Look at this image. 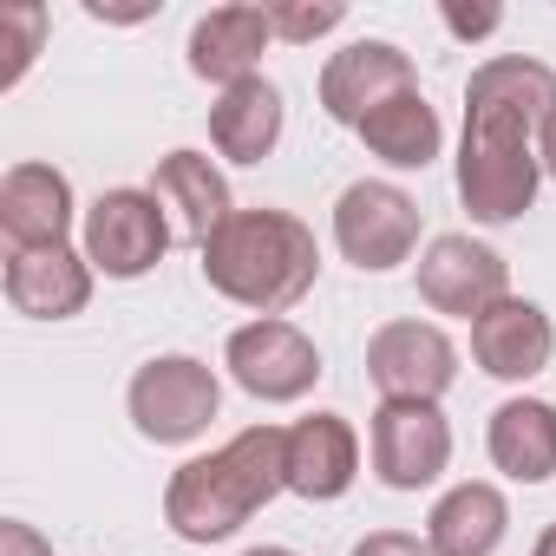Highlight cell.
Segmentation results:
<instances>
[{
	"instance_id": "cell-1",
	"label": "cell",
	"mask_w": 556,
	"mask_h": 556,
	"mask_svg": "<svg viewBox=\"0 0 556 556\" xmlns=\"http://www.w3.org/2000/svg\"><path fill=\"white\" fill-rule=\"evenodd\" d=\"M556 112V73L530 53H497L465 86V144H458V203L471 223H517L536 203L543 164L536 131Z\"/></svg>"
},
{
	"instance_id": "cell-2",
	"label": "cell",
	"mask_w": 556,
	"mask_h": 556,
	"mask_svg": "<svg viewBox=\"0 0 556 556\" xmlns=\"http://www.w3.org/2000/svg\"><path fill=\"white\" fill-rule=\"evenodd\" d=\"M197 255H203V282L223 302L255 308V321H282L321 275L315 229L289 210H236Z\"/></svg>"
},
{
	"instance_id": "cell-3",
	"label": "cell",
	"mask_w": 556,
	"mask_h": 556,
	"mask_svg": "<svg viewBox=\"0 0 556 556\" xmlns=\"http://www.w3.org/2000/svg\"><path fill=\"white\" fill-rule=\"evenodd\" d=\"M275 491H289V432L249 426L210 458H190L164 484V523L184 543H223L236 536Z\"/></svg>"
},
{
	"instance_id": "cell-4",
	"label": "cell",
	"mask_w": 556,
	"mask_h": 556,
	"mask_svg": "<svg viewBox=\"0 0 556 556\" xmlns=\"http://www.w3.org/2000/svg\"><path fill=\"white\" fill-rule=\"evenodd\" d=\"M131 426L151 439V445H190L197 432H210V419L223 413V387L203 361L190 354H157L131 374Z\"/></svg>"
},
{
	"instance_id": "cell-5",
	"label": "cell",
	"mask_w": 556,
	"mask_h": 556,
	"mask_svg": "<svg viewBox=\"0 0 556 556\" xmlns=\"http://www.w3.org/2000/svg\"><path fill=\"white\" fill-rule=\"evenodd\" d=\"M170 210L157 203V190H105L86 210V262L92 275H112V282H138L151 275L170 249Z\"/></svg>"
},
{
	"instance_id": "cell-6",
	"label": "cell",
	"mask_w": 556,
	"mask_h": 556,
	"mask_svg": "<svg viewBox=\"0 0 556 556\" xmlns=\"http://www.w3.org/2000/svg\"><path fill=\"white\" fill-rule=\"evenodd\" d=\"M334 249L367 275L400 268L419 249V203L400 184H380V177L348 184L341 203H334Z\"/></svg>"
},
{
	"instance_id": "cell-7",
	"label": "cell",
	"mask_w": 556,
	"mask_h": 556,
	"mask_svg": "<svg viewBox=\"0 0 556 556\" xmlns=\"http://www.w3.org/2000/svg\"><path fill=\"white\" fill-rule=\"evenodd\" d=\"M223 367L236 374V387L262 406H289V400H308L315 380H321V348L295 328V321H249L229 334L223 348Z\"/></svg>"
},
{
	"instance_id": "cell-8",
	"label": "cell",
	"mask_w": 556,
	"mask_h": 556,
	"mask_svg": "<svg viewBox=\"0 0 556 556\" xmlns=\"http://www.w3.org/2000/svg\"><path fill=\"white\" fill-rule=\"evenodd\" d=\"M367 452H374V478L387 491H426L452 465V426L432 400H380V413L367 426Z\"/></svg>"
},
{
	"instance_id": "cell-9",
	"label": "cell",
	"mask_w": 556,
	"mask_h": 556,
	"mask_svg": "<svg viewBox=\"0 0 556 556\" xmlns=\"http://www.w3.org/2000/svg\"><path fill=\"white\" fill-rule=\"evenodd\" d=\"M510 295V262L471 236H432L419 255V302L432 315H458L478 321L484 308H497Z\"/></svg>"
},
{
	"instance_id": "cell-10",
	"label": "cell",
	"mask_w": 556,
	"mask_h": 556,
	"mask_svg": "<svg viewBox=\"0 0 556 556\" xmlns=\"http://www.w3.org/2000/svg\"><path fill=\"white\" fill-rule=\"evenodd\" d=\"M406 92H419V86H413V60L393 40H354L321 66V112L334 125H354V131Z\"/></svg>"
},
{
	"instance_id": "cell-11",
	"label": "cell",
	"mask_w": 556,
	"mask_h": 556,
	"mask_svg": "<svg viewBox=\"0 0 556 556\" xmlns=\"http://www.w3.org/2000/svg\"><path fill=\"white\" fill-rule=\"evenodd\" d=\"M367 380L387 400H432L439 406V393L458 380V348L432 321H387L367 341Z\"/></svg>"
},
{
	"instance_id": "cell-12",
	"label": "cell",
	"mask_w": 556,
	"mask_h": 556,
	"mask_svg": "<svg viewBox=\"0 0 556 556\" xmlns=\"http://www.w3.org/2000/svg\"><path fill=\"white\" fill-rule=\"evenodd\" d=\"M549 354H556V328L523 295H504L497 308H484L471 321V361L491 380H536L549 367Z\"/></svg>"
},
{
	"instance_id": "cell-13",
	"label": "cell",
	"mask_w": 556,
	"mask_h": 556,
	"mask_svg": "<svg viewBox=\"0 0 556 556\" xmlns=\"http://www.w3.org/2000/svg\"><path fill=\"white\" fill-rule=\"evenodd\" d=\"M361 478V439L341 413H308L289 426V491L308 504L348 497Z\"/></svg>"
},
{
	"instance_id": "cell-14",
	"label": "cell",
	"mask_w": 556,
	"mask_h": 556,
	"mask_svg": "<svg viewBox=\"0 0 556 556\" xmlns=\"http://www.w3.org/2000/svg\"><path fill=\"white\" fill-rule=\"evenodd\" d=\"M0 282H8V302L21 315L66 321V315H79L92 302V262L79 249H66V242H53V249H14Z\"/></svg>"
},
{
	"instance_id": "cell-15",
	"label": "cell",
	"mask_w": 556,
	"mask_h": 556,
	"mask_svg": "<svg viewBox=\"0 0 556 556\" xmlns=\"http://www.w3.org/2000/svg\"><path fill=\"white\" fill-rule=\"evenodd\" d=\"M73 229V184L53 164H14L0 177V236L8 249H53Z\"/></svg>"
},
{
	"instance_id": "cell-16",
	"label": "cell",
	"mask_w": 556,
	"mask_h": 556,
	"mask_svg": "<svg viewBox=\"0 0 556 556\" xmlns=\"http://www.w3.org/2000/svg\"><path fill=\"white\" fill-rule=\"evenodd\" d=\"M268 40H275L268 8H216V14H203L190 27V73L216 79L229 92V86L255 79V60H262Z\"/></svg>"
},
{
	"instance_id": "cell-17",
	"label": "cell",
	"mask_w": 556,
	"mask_h": 556,
	"mask_svg": "<svg viewBox=\"0 0 556 556\" xmlns=\"http://www.w3.org/2000/svg\"><path fill=\"white\" fill-rule=\"evenodd\" d=\"M157 203L177 216V236L184 242H210L229 216H236V203H229V184H223V170L203 157V151H170V157H157Z\"/></svg>"
},
{
	"instance_id": "cell-18",
	"label": "cell",
	"mask_w": 556,
	"mask_h": 556,
	"mask_svg": "<svg viewBox=\"0 0 556 556\" xmlns=\"http://www.w3.org/2000/svg\"><path fill=\"white\" fill-rule=\"evenodd\" d=\"M504 530H510V504H504V491L484 484V478L452 484V491L432 504V517H426L432 556H497Z\"/></svg>"
},
{
	"instance_id": "cell-19",
	"label": "cell",
	"mask_w": 556,
	"mask_h": 556,
	"mask_svg": "<svg viewBox=\"0 0 556 556\" xmlns=\"http://www.w3.org/2000/svg\"><path fill=\"white\" fill-rule=\"evenodd\" d=\"M210 144L229 164H262L275 144H282V92H275L262 73L242 79V86H229L210 105Z\"/></svg>"
},
{
	"instance_id": "cell-20",
	"label": "cell",
	"mask_w": 556,
	"mask_h": 556,
	"mask_svg": "<svg viewBox=\"0 0 556 556\" xmlns=\"http://www.w3.org/2000/svg\"><path fill=\"white\" fill-rule=\"evenodd\" d=\"M484 452L504 478L517 484H543L556 478V406L543 400H504L491 413V432H484Z\"/></svg>"
},
{
	"instance_id": "cell-21",
	"label": "cell",
	"mask_w": 556,
	"mask_h": 556,
	"mask_svg": "<svg viewBox=\"0 0 556 556\" xmlns=\"http://www.w3.org/2000/svg\"><path fill=\"white\" fill-rule=\"evenodd\" d=\"M361 144H367L380 164H393V170H426V164L439 157V144H445V125H439V112H432L419 92H406V99L380 105V112L361 125Z\"/></svg>"
},
{
	"instance_id": "cell-22",
	"label": "cell",
	"mask_w": 556,
	"mask_h": 556,
	"mask_svg": "<svg viewBox=\"0 0 556 556\" xmlns=\"http://www.w3.org/2000/svg\"><path fill=\"white\" fill-rule=\"evenodd\" d=\"M0 34H8V73H0V86H14L27 66H34V53H40V40H47V8H34V0H14V8H0Z\"/></svg>"
},
{
	"instance_id": "cell-23",
	"label": "cell",
	"mask_w": 556,
	"mask_h": 556,
	"mask_svg": "<svg viewBox=\"0 0 556 556\" xmlns=\"http://www.w3.org/2000/svg\"><path fill=\"white\" fill-rule=\"evenodd\" d=\"M341 21H348V8H341V0H321V8H268V27H275V40H295V47H308V40L334 34Z\"/></svg>"
},
{
	"instance_id": "cell-24",
	"label": "cell",
	"mask_w": 556,
	"mask_h": 556,
	"mask_svg": "<svg viewBox=\"0 0 556 556\" xmlns=\"http://www.w3.org/2000/svg\"><path fill=\"white\" fill-rule=\"evenodd\" d=\"M445 27H452L458 40H484V34L504 27V8H445Z\"/></svg>"
},
{
	"instance_id": "cell-25",
	"label": "cell",
	"mask_w": 556,
	"mask_h": 556,
	"mask_svg": "<svg viewBox=\"0 0 556 556\" xmlns=\"http://www.w3.org/2000/svg\"><path fill=\"white\" fill-rule=\"evenodd\" d=\"M354 556H432V543H419L406 530H374V536L354 543Z\"/></svg>"
},
{
	"instance_id": "cell-26",
	"label": "cell",
	"mask_w": 556,
	"mask_h": 556,
	"mask_svg": "<svg viewBox=\"0 0 556 556\" xmlns=\"http://www.w3.org/2000/svg\"><path fill=\"white\" fill-rule=\"evenodd\" d=\"M0 556H53V543H47L34 523L8 517V523H0Z\"/></svg>"
},
{
	"instance_id": "cell-27",
	"label": "cell",
	"mask_w": 556,
	"mask_h": 556,
	"mask_svg": "<svg viewBox=\"0 0 556 556\" xmlns=\"http://www.w3.org/2000/svg\"><path fill=\"white\" fill-rule=\"evenodd\" d=\"M536 164H543V177H556V112H549L543 131H536Z\"/></svg>"
},
{
	"instance_id": "cell-28",
	"label": "cell",
	"mask_w": 556,
	"mask_h": 556,
	"mask_svg": "<svg viewBox=\"0 0 556 556\" xmlns=\"http://www.w3.org/2000/svg\"><path fill=\"white\" fill-rule=\"evenodd\" d=\"M530 556H556V523H543V536H536V549Z\"/></svg>"
},
{
	"instance_id": "cell-29",
	"label": "cell",
	"mask_w": 556,
	"mask_h": 556,
	"mask_svg": "<svg viewBox=\"0 0 556 556\" xmlns=\"http://www.w3.org/2000/svg\"><path fill=\"white\" fill-rule=\"evenodd\" d=\"M242 556H295V549H282V543H262V549H242Z\"/></svg>"
}]
</instances>
